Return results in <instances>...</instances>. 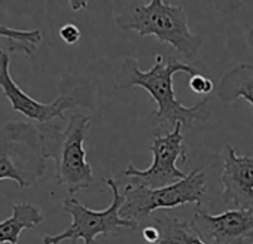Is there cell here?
Here are the masks:
<instances>
[{
    "label": "cell",
    "mask_w": 253,
    "mask_h": 244,
    "mask_svg": "<svg viewBox=\"0 0 253 244\" xmlns=\"http://www.w3.org/2000/svg\"><path fill=\"white\" fill-rule=\"evenodd\" d=\"M191 225L204 244H253V210L234 208L211 216L197 207Z\"/></svg>",
    "instance_id": "cell-9"
},
{
    "label": "cell",
    "mask_w": 253,
    "mask_h": 244,
    "mask_svg": "<svg viewBox=\"0 0 253 244\" xmlns=\"http://www.w3.org/2000/svg\"><path fill=\"white\" fill-rule=\"evenodd\" d=\"M223 201L235 208L253 210V157H238L228 143L223 151Z\"/></svg>",
    "instance_id": "cell-10"
},
{
    "label": "cell",
    "mask_w": 253,
    "mask_h": 244,
    "mask_svg": "<svg viewBox=\"0 0 253 244\" xmlns=\"http://www.w3.org/2000/svg\"><path fill=\"white\" fill-rule=\"evenodd\" d=\"M2 41L9 51L20 52L24 57L32 58L42 42V33L39 30H17L0 26V42ZM0 51L3 49L0 48Z\"/></svg>",
    "instance_id": "cell-14"
},
{
    "label": "cell",
    "mask_w": 253,
    "mask_h": 244,
    "mask_svg": "<svg viewBox=\"0 0 253 244\" xmlns=\"http://www.w3.org/2000/svg\"><path fill=\"white\" fill-rule=\"evenodd\" d=\"M91 118L82 113L70 116L67 125L60 128L55 122L48 125H38L43 155L55 163L57 185L64 186L73 197L94 183L92 167L86 161L84 148Z\"/></svg>",
    "instance_id": "cell-3"
},
{
    "label": "cell",
    "mask_w": 253,
    "mask_h": 244,
    "mask_svg": "<svg viewBox=\"0 0 253 244\" xmlns=\"http://www.w3.org/2000/svg\"><path fill=\"white\" fill-rule=\"evenodd\" d=\"M46 158L38 125L8 122L0 130V182L14 180L20 189L35 185L45 173Z\"/></svg>",
    "instance_id": "cell-4"
},
{
    "label": "cell",
    "mask_w": 253,
    "mask_h": 244,
    "mask_svg": "<svg viewBox=\"0 0 253 244\" xmlns=\"http://www.w3.org/2000/svg\"><path fill=\"white\" fill-rule=\"evenodd\" d=\"M43 222L42 211L27 203H12V216L0 222V244H18L20 234Z\"/></svg>",
    "instance_id": "cell-11"
},
{
    "label": "cell",
    "mask_w": 253,
    "mask_h": 244,
    "mask_svg": "<svg viewBox=\"0 0 253 244\" xmlns=\"http://www.w3.org/2000/svg\"><path fill=\"white\" fill-rule=\"evenodd\" d=\"M151 152L154 155V161L149 168L139 170L134 165H128L124 170V176L131 177L130 183L148 189H160L186 177V174L176 165L177 160H182L183 163L188 161L182 124H176L173 131H169L166 136H155Z\"/></svg>",
    "instance_id": "cell-7"
},
{
    "label": "cell",
    "mask_w": 253,
    "mask_h": 244,
    "mask_svg": "<svg viewBox=\"0 0 253 244\" xmlns=\"http://www.w3.org/2000/svg\"><path fill=\"white\" fill-rule=\"evenodd\" d=\"M60 39L67 45H76L81 39V30L76 24H64L58 32Z\"/></svg>",
    "instance_id": "cell-16"
},
{
    "label": "cell",
    "mask_w": 253,
    "mask_h": 244,
    "mask_svg": "<svg viewBox=\"0 0 253 244\" xmlns=\"http://www.w3.org/2000/svg\"><path fill=\"white\" fill-rule=\"evenodd\" d=\"M115 23L121 30L137 32L142 38L155 36L186 60L195 58L203 43L200 36L191 33L183 6L163 0L121 2L115 8Z\"/></svg>",
    "instance_id": "cell-2"
},
{
    "label": "cell",
    "mask_w": 253,
    "mask_h": 244,
    "mask_svg": "<svg viewBox=\"0 0 253 244\" xmlns=\"http://www.w3.org/2000/svg\"><path fill=\"white\" fill-rule=\"evenodd\" d=\"M207 192V180L201 168L192 170L185 179L160 189H148L139 185L128 183L124 194V204L119 210V216L125 220L140 225L160 208H174L186 204H201L203 197Z\"/></svg>",
    "instance_id": "cell-5"
},
{
    "label": "cell",
    "mask_w": 253,
    "mask_h": 244,
    "mask_svg": "<svg viewBox=\"0 0 253 244\" xmlns=\"http://www.w3.org/2000/svg\"><path fill=\"white\" fill-rule=\"evenodd\" d=\"M106 185L112 191V204L101 210L95 211L85 207L75 197L66 198L63 201V211L72 216V225L60 234L45 235L43 244H60L61 241L72 240H84V244H95L97 235H107L119 228L126 229H139V225L131 220H125L119 216V210L124 204V194L119 191V186L115 179L104 177Z\"/></svg>",
    "instance_id": "cell-6"
},
{
    "label": "cell",
    "mask_w": 253,
    "mask_h": 244,
    "mask_svg": "<svg viewBox=\"0 0 253 244\" xmlns=\"http://www.w3.org/2000/svg\"><path fill=\"white\" fill-rule=\"evenodd\" d=\"M160 232L158 244H204L194 231L191 222L182 220L176 216L161 214L152 219V223Z\"/></svg>",
    "instance_id": "cell-13"
},
{
    "label": "cell",
    "mask_w": 253,
    "mask_h": 244,
    "mask_svg": "<svg viewBox=\"0 0 253 244\" xmlns=\"http://www.w3.org/2000/svg\"><path fill=\"white\" fill-rule=\"evenodd\" d=\"M142 235L146 244H158L160 243V232L154 225H148L142 229Z\"/></svg>",
    "instance_id": "cell-17"
},
{
    "label": "cell",
    "mask_w": 253,
    "mask_h": 244,
    "mask_svg": "<svg viewBox=\"0 0 253 244\" xmlns=\"http://www.w3.org/2000/svg\"><path fill=\"white\" fill-rule=\"evenodd\" d=\"M11 57L6 51H0V89L9 100L12 109L24 115L32 124L38 122L39 125L52 124L55 119L66 121L64 112L79 106V98L76 95H60L52 103H41L26 94L17 82L12 79L11 72Z\"/></svg>",
    "instance_id": "cell-8"
},
{
    "label": "cell",
    "mask_w": 253,
    "mask_h": 244,
    "mask_svg": "<svg viewBox=\"0 0 253 244\" xmlns=\"http://www.w3.org/2000/svg\"><path fill=\"white\" fill-rule=\"evenodd\" d=\"M154 60V66L143 72L136 60L126 58L116 75V86L119 89L133 86L146 89L157 103L155 116L160 125L174 127L176 124H182V127L192 128L197 121H206L210 116L207 109L209 98H204L194 106H185L176 98L173 88V78L176 73L183 72L194 76L198 75L200 70L195 66L179 61L173 57L166 60L161 54H155Z\"/></svg>",
    "instance_id": "cell-1"
},
{
    "label": "cell",
    "mask_w": 253,
    "mask_h": 244,
    "mask_svg": "<svg viewBox=\"0 0 253 244\" xmlns=\"http://www.w3.org/2000/svg\"><path fill=\"white\" fill-rule=\"evenodd\" d=\"M217 97L222 103L244 98L253 106V64L244 63L229 70L217 85Z\"/></svg>",
    "instance_id": "cell-12"
},
{
    "label": "cell",
    "mask_w": 253,
    "mask_h": 244,
    "mask_svg": "<svg viewBox=\"0 0 253 244\" xmlns=\"http://www.w3.org/2000/svg\"><path fill=\"white\" fill-rule=\"evenodd\" d=\"M213 82L211 79H209L207 76L198 73V75H194L189 78V88L195 92V94H203V95H207L213 91Z\"/></svg>",
    "instance_id": "cell-15"
},
{
    "label": "cell",
    "mask_w": 253,
    "mask_h": 244,
    "mask_svg": "<svg viewBox=\"0 0 253 244\" xmlns=\"http://www.w3.org/2000/svg\"><path fill=\"white\" fill-rule=\"evenodd\" d=\"M145 244H146V243H145Z\"/></svg>",
    "instance_id": "cell-18"
}]
</instances>
